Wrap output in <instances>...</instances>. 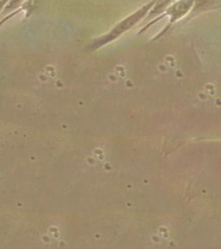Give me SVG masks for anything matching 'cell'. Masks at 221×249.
I'll return each instance as SVG.
<instances>
[{
    "label": "cell",
    "instance_id": "obj_1",
    "mask_svg": "<svg viewBox=\"0 0 221 249\" xmlns=\"http://www.w3.org/2000/svg\"><path fill=\"white\" fill-rule=\"evenodd\" d=\"M149 8H150V6H146L144 9H141L139 11H137L133 15L127 18L126 19L122 20V22H120L117 25L115 26L108 34H105L102 37L94 39L93 42H92L88 46V50L95 51L96 49L102 48L103 46L107 45L108 43H111L114 40H116V38H118L122 34H124L134 24H136L139 21L140 18L146 15V13Z\"/></svg>",
    "mask_w": 221,
    "mask_h": 249
},
{
    "label": "cell",
    "instance_id": "obj_2",
    "mask_svg": "<svg viewBox=\"0 0 221 249\" xmlns=\"http://www.w3.org/2000/svg\"><path fill=\"white\" fill-rule=\"evenodd\" d=\"M9 1V0H0V14L2 13L3 9H4V7Z\"/></svg>",
    "mask_w": 221,
    "mask_h": 249
}]
</instances>
